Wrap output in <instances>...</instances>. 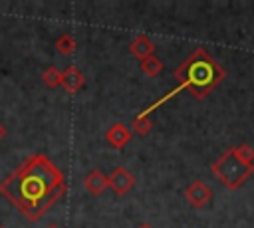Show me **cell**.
Listing matches in <instances>:
<instances>
[{
  "label": "cell",
  "instance_id": "obj_1",
  "mask_svg": "<svg viewBox=\"0 0 254 228\" xmlns=\"http://www.w3.org/2000/svg\"><path fill=\"white\" fill-rule=\"evenodd\" d=\"M64 192V172L46 155L28 157L0 182V194L30 222L40 220Z\"/></svg>",
  "mask_w": 254,
  "mask_h": 228
},
{
  "label": "cell",
  "instance_id": "obj_2",
  "mask_svg": "<svg viewBox=\"0 0 254 228\" xmlns=\"http://www.w3.org/2000/svg\"><path fill=\"white\" fill-rule=\"evenodd\" d=\"M175 77L179 79L181 89H187L196 99H202L224 77V69L214 61V57L204 48H196L175 69Z\"/></svg>",
  "mask_w": 254,
  "mask_h": 228
},
{
  "label": "cell",
  "instance_id": "obj_3",
  "mask_svg": "<svg viewBox=\"0 0 254 228\" xmlns=\"http://www.w3.org/2000/svg\"><path fill=\"white\" fill-rule=\"evenodd\" d=\"M212 174L230 190L238 188L254 171V151L248 145L230 147L224 155H220L212 167Z\"/></svg>",
  "mask_w": 254,
  "mask_h": 228
},
{
  "label": "cell",
  "instance_id": "obj_4",
  "mask_svg": "<svg viewBox=\"0 0 254 228\" xmlns=\"http://www.w3.org/2000/svg\"><path fill=\"white\" fill-rule=\"evenodd\" d=\"M107 186H109L117 196H121V194L129 192V190L135 186V176H133L125 167H115L113 172L107 176Z\"/></svg>",
  "mask_w": 254,
  "mask_h": 228
},
{
  "label": "cell",
  "instance_id": "obj_5",
  "mask_svg": "<svg viewBox=\"0 0 254 228\" xmlns=\"http://www.w3.org/2000/svg\"><path fill=\"white\" fill-rule=\"evenodd\" d=\"M185 198H187V202H189L190 206H194V208H202V206H206V204L210 202V198H212V190H210V186H208L206 182H202V180H194L192 184L187 186V190H185Z\"/></svg>",
  "mask_w": 254,
  "mask_h": 228
},
{
  "label": "cell",
  "instance_id": "obj_6",
  "mask_svg": "<svg viewBox=\"0 0 254 228\" xmlns=\"http://www.w3.org/2000/svg\"><path fill=\"white\" fill-rule=\"evenodd\" d=\"M83 81H85L83 73H81V71H79L75 65H67V67L62 71L60 85H64V89H65L67 93H77V91L81 89Z\"/></svg>",
  "mask_w": 254,
  "mask_h": 228
},
{
  "label": "cell",
  "instance_id": "obj_7",
  "mask_svg": "<svg viewBox=\"0 0 254 228\" xmlns=\"http://www.w3.org/2000/svg\"><path fill=\"white\" fill-rule=\"evenodd\" d=\"M105 139H107V143H109L111 147L123 149V147L129 143V139H131V131H129L123 123H115V125H111V127L107 129Z\"/></svg>",
  "mask_w": 254,
  "mask_h": 228
},
{
  "label": "cell",
  "instance_id": "obj_8",
  "mask_svg": "<svg viewBox=\"0 0 254 228\" xmlns=\"http://www.w3.org/2000/svg\"><path fill=\"white\" fill-rule=\"evenodd\" d=\"M83 186H85V190L89 192V194H101L105 188H107V176L99 171V169H93V171H89L87 174H85V178H83Z\"/></svg>",
  "mask_w": 254,
  "mask_h": 228
},
{
  "label": "cell",
  "instance_id": "obj_9",
  "mask_svg": "<svg viewBox=\"0 0 254 228\" xmlns=\"http://www.w3.org/2000/svg\"><path fill=\"white\" fill-rule=\"evenodd\" d=\"M129 52H131L133 56H137L139 59H145V57L153 56V52H155V44H153V42H151L147 36L139 34V36H137V38L131 42Z\"/></svg>",
  "mask_w": 254,
  "mask_h": 228
},
{
  "label": "cell",
  "instance_id": "obj_10",
  "mask_svg": "<svg viewBox=\"0 0 254 228\" xmlns=\"http://www.w3.org/2000/svg\"><path fill=\"white\" fill-rule=\"evenodd\" d=\"M161 69H163V61H161L159 57L149 56V57L141 59V71H143V73H147L149 77L159 75V71H161Z\"/></svg>",
  "mask_w": 254,
  "mask_h": 228
},
{
  "label": "cell",
  "instance_id": "obj_11",
  "mask_svg": "<svg viewBox=\"0 0 254 228\" xmlns=\"http://www.w3.org/2000/svg\"><path fill=\"white\" fill-rule=\"evenodd\" d=\"M60 79H62V71L56 67V65H48L44 71H42V81L50 87V89H56L60 85Z\"/></svg>",
  "mask_w": 254,
  "mask_h": 228
},
{
  "label": "cell",
  "instance_id": "obj_12",
  "mask_svg": "<svg viewBox=\"0 0 254 228\" xmlns=\"http://www.w3.org/2000/svg\"><path fill=\"white\" fill-rule=\"evenodd\" d=\"M56 50L64 56H69L73 50H75V40L71 34H62L58 40H56Z\"/></svg>",
  "mask_w": 254,
  "mask_h": 228
},
{
  "label": "cell",
  "instance_id": "obj_13",
  "mask_svg": "<svg viewBox=\"0 0 254 228\" xmlns=\"http://www.w3.org/2000/svg\"><path fill=\"white\" fill-rule=\"evenodd\" d=\"M133 127H135V131L137 133H147L149 129H151V119H149V115L145 113V115H141V117H137L135 119V123H133Z\"/></svg>",
  "mask_w": 254,
  "mask_h": 228
},
{
  "label": "cell",
  "instance_id": "obj_14",
  "mask_svg": "<svg viewBox=\"0 0 254 228\" xmlns=\"http://www.w3.org/2000/svg\"><path fill=\"white\" fill-rule=\"evenodd\" d=\"M4 135H6V127H4V123L0 121V141L4 139Z\"/></svg>",
  "mask_w": 254,
  "mask_h": 228
},
{
  "label": "cell",
  "instance_id": "obj_15",
  "mask_svg": "<svg viewBox=\"0 0 254 228\" xmlns=\"http://www.w3.org/2000/svg\"><path fill=\"white\" fill-rule=\"evenodd\" d=\"M137 228H153L151 224H141V226H137Z\"/></svg>",
  "mask_w": 254,
  "mask_h": 228
},
{
  "label": "cell",
  "instance_id": "obj_16",
  "mask_svg": "<svg viewBox=\"0 0 254 228\" xmlns=\"http://www.w3.org/2000/svg\"><path fill=\"white\" fill-rule=\"evenodd\" d=\"M46 228H60V226H58V224H48Z\"/></svg>",
  "mask_w": 254,
  "mask_h": 228
},
{
  "label": "cell",
  "instance_id": "obj_17",
  "mask_svg": "<svg viewBox=\"0 0 254 228\" xmlns=\"http://www.w3.org/2000/svg\"><path fill=\"white\" fill-rule=\"evenodd\" d=\"M0 228H6V226H0Z\"/></svg>",
  "mask_w": 254,
  "mask_h": 228
}]
</instances>
